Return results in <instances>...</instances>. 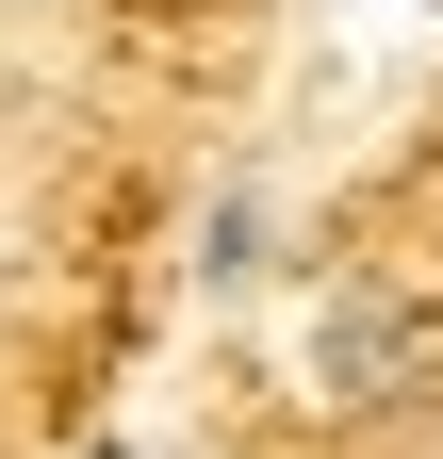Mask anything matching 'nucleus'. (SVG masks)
Returning a JSON list of instances; mask_svg holds the SVG:
<instances>
[{
    "label": "nucleus",
    "instance_id": "2",
    "mask_svg": "<svg viewBox=\"0 0 443 459\" xmlns=\"http://www.w3.org/2000/svg\"><path fill=\"white\" fill-rule=\"evenodd\" d=\"M411 17H443V0H411Z\"/></svg>",
    "mask_w": 443,
    "mask_h": 459
},
{
    "label": "nucleus",
    "instance_id": "1",
    "mask_svg": "<svg viewBox=\"0 0 443 459\" xmlns=\"http://www.w3.org/2000/svg\"><path fill=\"white\" fill-rule=\"evenodd\" d=\"M312 394L345 427H395V411H443V296L411 279H345L312 312Z\"/></svg>",
    "mask_w": 443,
    "mask_h": 459
}]
</instances>
